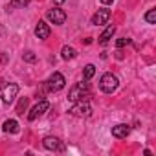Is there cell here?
<instances>
[{"mask_svg": "<svg viewBox=\"0 0 156 156\" xmlns=\"http://www.w3.org/2000/svg\"><path fill=\"white\" fill-rule=\"evenodd\" d=\"M101 2H103V4H112L114 0H101Z\"/></svg>", "mask_w": 156, "mask_h": 156, "instance_id": "21", "label": "cell"}, {"mask_svg": "<svg viewBox=\"0 0 156 156\" xmlns=\"http://www.w3.org/2000/svg\"><path fill=\"white\" fill-rule=\"evenodd\" d=\"M118 85H119L118 77H116L114 73H110V72L105 73V75L101 77V81H99V88H101L105 94H112V92H116Z\"/></svg>", "mask_w": 156, "mask_h": 156, "instance_id": "2", "label": "cell"}, {"mask_svg": "<svg viewBox=\"0 0 156 156\" xmlns=\"http://www.w3.org/2000/svg\"><path fill=\"white\" fill-rule=\"evenodd\" d=\"M42 145H44V149L55 151V152H62V151L66 149L64 141H61L59 138H53V136H46V138L42 140Z\"/></svg>", "mask_w": 156, "mask_h": 156, "instance_id": "5", "label": "cell"}, {"mask_svg": "<svg viewBox=\"0 0 156 156\" xmlns=\"http://www.w3.org/2000/svg\"><path fill=\"white\" fill-rule=\"evenodd\" d=\"M145 20H147L149 24H154V22H156V9H149V11L145 13Z\"/></svg>", "mask_w": 156, "mask_h": 156, "instance_id": "17", "label": "cell"}, {"mask_svg": "<svg viewBox=\"0 0 156 156\" xmlns=\"http://www.w3.org/2000/svg\"><path fill=\"white\" fill-rule=\"evenodd\" d=\"M17 92H19V85L8 83V85L2 87V90H0V98H2V101L6 105H11L15 101V98H17Z\"/></svg>", "mask_w": 156, "mask_h": 156, "instance_id": "4", "label": "cell"}, {"mask_svg": "<svg viewBox=\"0 0 156 156\" xmlns=\"http://www.w3.org/2000/svg\"><path fill=\"white\" fill-rule=\"evenodd\" d=\"M46 17H48V20H51V22L57 24V26H61V24L66 22V13H64L61 8H53V9H50V11L46 13Z\"/></svg>", "mask_w": 156, "mask_h": 156, "instance_id": "8", "label": "cell"}, {"mask_svg": "<svg viewBox=\"0 0 156 156\" xmlns=\"http://www.w3.org/2000/svg\"><path fill=\"white\" fill-rule=\"evenodd\" d=\"M53 2H55V4H62V2H64V0H53Z\"/></svg>", "mask_w": 156, "mask_h": 156, "instance_id": "22", "label": "cell"}, {"mask_svg": "<svg viewBox=\"0 0 156 156\" xmlns=\"http://www.w3.org/2000/svg\"><path fill=\"white\" fill-rule=\"evenodd\" d=\"M2 130L15 134V132H19V123H17L15 119H8V121H4V125H2Z\"/></svg>", "mask_w": 156, "mask_h": 156, "instance_id": "13", "label": "cell"}, {"mask_svg": "<svg viewBox=\"0 0 156 156\" xmlns=\"http://www.w3.org/2000/svg\"><path fill=\"white\" fill-rule=\"evenodd\" d=\"M64 85H66L64 75L59 73V72H53V73L48 77V81H46V88H48L50 92H59V90L64 88Z\"/></svg>", "mask_w": 156, "mask_h": 156, "instance_id": "3", "label": "cell"}, {"mask_svg": "<svg viewBox=\"0 0 156 156\" xmlns=\"http://www.w3.org/2000/svg\"><path fill=\"white\" fill-rule=\"evenodd\" d=\"M28 98H22L20 101H19V105H17V114H20V116H24V112H26V108H28Z\"/></svg>", "mask_w": 156, "mask_h": 156, "instance_id": "16", "label": "cell"}, {"mask_svg": "<svg viewBox=\"0 0 156 156\" xmlns=\"http://www.w3.org/2000/svg\"><path fill=\"white\" fill-rule=\"evenodd\" d=\"M129 132H130V127L125 125V123H119V125L112 127V136H114V138H119V140H121V138H127Z\"/></svg>", "mask_w": 156, "mask_h": 156, "instance_id": "11", "label": "cell"}, {"mask_svg": "<svg viewBox=\"0 0 156 156\" xmlns=\"http://www.w3.org/2000/svg\"><path fill=\"white\" fill-rule=\"evenodd\" d=\"M127 44H130V39H125V37H123V39H118V41H116V46H118V48H123V46H127Z\"/></svg>", "mask_w": 156, "mask_h": 156, "instance_id": "20", "label": "cell"}, {"mask_svg": "<svg viewBox=\"0 0 156 156\" xmlns=\"http://www.w3.org/2000/svg\"><path fill=\"white\" fill-rule=\"evenodd\" d=\"M22 59H24L26 62H35V61H37V55H35L33 51H24V53H22Z\"/></svg>", "mask_w": 156, "mask_h": 156, "instance_id": "18", "label": "cell"}, {"mask_svg": "<svg viewBox=\"0 0 156 156\" xmlns=\"http://www.w3.org/2000/svg\"><path fill=\"white\" fill-rule=\"evenodd\" d=\"M28 4H30V0H11V6H15V8H24Z\"/></svg>", "mask_w": 156, "mask_h": 156, "instance_id": "19", "label": "cell"}, {"mask_svg": "<svg viewBox=\"0 0 156 156\" xmlns=\"http://www.w3.org/2000/svg\"><path fill=\"white\" fill-rule=\"evenodd\" d=\"M114 33H116V26H114V24H108V26H107V30L99 35V42H101V44H107V42L112 39V35H114Z\"/></svg>", "mask_w": 156, "mask_h": 156, "instance_id": "12", "label": "cell"}, {"mask_svg": "<svg viewBox=\"0 0 156 156\" xmlns=\"http://www.w3.org/2000/svg\"><path fill=\"white\" fill-rule=\"evenodd\" d=\"M90 103L88 101H77L72 108H70V114L72 116H77V118H83V116H88L90 114Z\"/></svg>", "mask_w": 156, "mask_h": 156, "instance_id": "6", "label": "cell"}, {"mask_svg": "<svg viewBox=\"0 0 156 156\" xmlns=\"http://www.w3.org/2000/svg\"><path fill=\"white\" fill-rule=\"evenodd\" d=\"M110 15H112V13H110V9H105V8H103V9H98V13L92 17V24H94V26L107 24V22L110 20Z\"/></svg>", "mask_w": 156, "mask_h": 156, "instance_id": "9", "label": "cell"}, {"mask_svg": "<svg viewBox=\"0 0 156 156\" xmlns=\"http://www.w3.org/2000/svg\"><path fill=\"white\" fill-rule=\"evenodd\" d=\"M94 73H96V66H94V64H87V66H85V70H83V77H85V81L92 79Z\"/></svg>", "mask_w": 156, "mask_h": 156, "instance_id": "15", "label": "cell"}, {"mask_svg": "<svg viewBox=\"0 0 156 156\" xmlns=\"http://www.w3.org/2000/svg\"><path fill=\"white\" fill-rule=\"evenodd\" d=\"M48 108H50V103H48V101H44V99H41V101H39V103H37V105L30 110L28 119H30V121H35V119H37L39 116H42Z\"/></svg>", "mask_w": 156, "mask_h": 156, "instance_id": "7", "label": "cell"}, {"mask_svg": "<svg viewBox=\"0 0 156 156\" xmlns=\"http://www.w3.org/2000/svg\"><path fill=\"white\" fill-rule=\"evenodd\" d=\"M88 94H90V90H88V83H77V85L70 90L68 99H70V101H73V103H77V101L87 99V98H88Z\"/></svg>", "mask_w": 156, "mask_h": 156, "instance_id": "1", "label": "cell"}, {"mask_svg": "<svg viewBox=\"0 0 156 156\" xmlns=\"http://www.w3.org/2000/svg\"><path fill=\"white\" fill-rule=\"evenodd\" d=\"M35 35L39 39H48L50 37V26L44 22V20H39L37 26H35Z\"/></svg>", "mask_w": 156, "mask_h": 156, "instance_id": "10", "label": "cell"}, {"mask_svg": "<svg viewBox=\"0 0 156 156\" xmlns=\"http://www.w3.org/2000/svg\"><path fill=\"white\" fill-rule=\"evenodd\" d=\"M61 55H62V59H73V57H77V51L73 50V48H70V46H64L62 48V51H61Z\"/></svg>", "mask_w": 156, "mask_h": 156, "instance_id": "14", "label": "cell"}]
</instances>
